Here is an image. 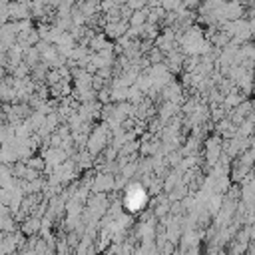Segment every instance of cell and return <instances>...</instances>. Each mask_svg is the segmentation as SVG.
I'll return each mask as SVG.
<instances>
[{
	"mask_svg": "<svg viewBox=\"0 0 255 255\" xmlns=\"http://www.w3.org/2000/svg\"><path fill=\"white\" fill-rule=\"evenodd\" d=\"M146 206V191L142 185H130L126 193V208L130 212H138Z\"/></svg>",
	"mask_w": 255,
	"mask_h": 255,
	"instance_id": "1",
	"label": "cell"
}]
</instances>
